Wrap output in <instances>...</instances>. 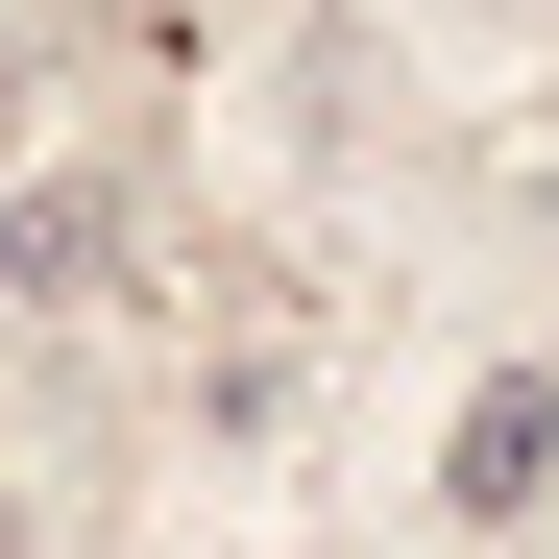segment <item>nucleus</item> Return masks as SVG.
I'll return each instance as SVG.
<instances>
[{
	"label": "nucleus",
	"mask_w": 559,
	"mask_h": 559,
	"mask_svg": "<svg viewBox=\"0 0 559 559\" xmlns=\"http://www.w3.org/2000/svg\"><path fill=\"white\" fill-rule=\"evenodd\" d=\"M535 487H559V365H487V390H462V438H438V511L511 535Z\"/></svg>",
	"instance_id": "obj_1"
},
{
	"label": "nucleus",
	"mask_w": 559,
	"mask_h": 559,
	"mask_svg": "<svg viewBox=\"0 0 559 559\" xmlns=\"http://www.w3.org/2000/svg\"><path fill=\"white\" fill-rule=\"evenodd\" d=\"M0 559H25V487H0Z\"/></svg>",
	"instance_id": "obj_2"
}]
</instances>
